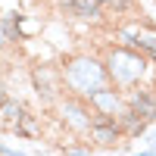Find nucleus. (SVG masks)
Segmentation results:
<instances>
[{"mask_svg": "<svg viewBox=\"0 0 156 156\" xmlns=\"http://www.w3.org/2000/svg\"><path fill=\"white\" fill-rule=\"evenodd\" d=\"M31 90H34V97L41 100V106H56V100L66 94L59 66L34 62V66H31Z\"/></svg>", "mask_w": 156, "mask_h": 156, "instance_id": "obj_4", "label": "nucleus"}, {"mask_svg": "<svg viewBox=\"0 0 156 156\" xmlns=\"http://www.w3.org/2000/svg\"><path fill=\"white\" fill-rule=\"evenodd\" d=\"M12 44H9V37H6V28H3V22H0V59H3V53L9 50Z\"/></svg>", "mask_w": 156, "mask_h": 156, "instance_id": "obj_16", "label": "nucleus"}, {"mask_svg": "<svg viewBox=\"0 0 156 156\" xmlns=\"http://www.w3.org/2000/svg\"><path fill=\"white\" fill-rule=\"evenodd\" d=\"M56 12L62 19H72V22L97 25L106 16V6H103L100 0H56Z\"/></svg>", "mask_w": 156, "mask_h": 156, "instance_id": "obj_8", "label": "nucleus"}, {"mask_svg": "<svg viewBox=\"0 0 156 156\" xmlns=\"http://www.w3.org/2000/svg\"><path fill=\"white\" fill-rule=\"evenodd\" d=\"M59 75H62V87L66 94H78V97H90L97 87L109 84V72L100 53L90 50H78L59 59Z\"/></svg>", "mask_w": 156, "mask_h": 156, "instance_id": "obj_2", "label": "nucleus"}, {"mask_svg": "<svg viewBox=\"0 0 156 156\" xmlns=\"http://www.w3.org/2000/svg\"><path fill=\"white\" fill-rule=\"evenodd\" d=\"M103 62H106V72H109V81L122 90H131L137 84H147L156 81V66L140 53L137 47H128V44H109L103 50Z\"/></svg>", "mask_w": 156, "mask_h": 156, "instance_id": "obj_1", "label": "nucleus"}, {"mask_svg": "<svg viewBox=\"0 0 156 156\" xmlns=\"http://www.w3.org/2000/svg\"><path fill=\"white\" fill-rule=\"evenodd\" d=\"M0 22H3V28H6L9 44H22V41H28V31L22 28V25H25V12H22V9H6L3 16H0Z\"/></svg>", "mask_w": 156, "mask_h": 156, "instance_id": "obj_12", "label": "nucleus"}, {"mask_svg": "<svg viewBox=\"0 0 156 156\" xmlns=\"http://www.w3.org/2000/svg\"><path fill=\"white\" fill-rule=\"evenodd\" d=\"M87 103L94 106V112H97V115H119V112L128 106V94H125L122 87H115V84L109 81V84L97 87L94 94L87 97Z\"/></svg>", "mask_w": 156, "mask_h": 156, "instance_id": "obj_9", "label": "nucleus"}, {"mask_svg": "<svg viewBox=\"0 0 156 156\" xmlns=\"http://www.w3.org/2000/svg\"><path fill=\"white\" fill-rule=\"evenodd\" d=\"M125 94H128V106L134 112H140L150 125H156V81L137 84L131 90H125Z\"/></svg>", "mask_w": 156, "mask_h": 156, "instance_id": "obj_10", "label": "nucleus"}, {"mask_svg": "<svg viewBox=\"0 0 156 156\" xmlns=\"http://www.w3.org/2000/svg\"><path fill=\"white\" fill-rule=\"evenodd\" d=\"M84 140H90V144L100 147V150L125 147V131H122V125H119V115H97Z\"/></svg>", "mask_w": 156, "mask_h": 156, "instance_id": "obj_7", "label": "nucleus"}, {"mask_svg": "<svg viewBox=\"0 0 156 156\" xmlns=\"http://www.w3.org/2000/svg\"><path fill=\"white\" fill-rule=\"evenodd\" d=\"M0 156H31V153H25V150H19V147H9V144L0 140Z\"/></svg>", "mask_w": 156, "mask_h": 156, "instance_id": "obj_15", "label": "nucleus"}, {"mask_svg": "<svg viewBox=\"0 0 156 156\" xmlns=\"http://www.w3.org/2000/svg\"><path fill=\"white\" fill-rule=\"evenodd\" d=\"M53 112H56V122L66 128L69 134H75V137H87L90 125L97 119V112L87 103V97H78V94H62L56 100Z\"/></svg>", "mask_w": 156, "mask_h": 156, "instance_id": "obj_3", "label": "nucleus"}, {"mask_svg": "<svg viewBox=\"0 0 156 156\" xmlns=\"http://www.w3.org/2000/svg\"><path fill=\"white\" fill-rule=\"evenodd\" d=\"M0 128L19 134V137H37V131H41L37 128V115H31L22 100H12V97L3 106V112H0Z\"/></svg>", "mask_w": 156, "mask_h": 156, "instance_id": "obj_6", "label": "nucleus"}, {"mask_svg": "<svg viewBox=\"0 0 156 156\" xmlns=\"http://www.w3.org/2000/svg\"><path fill=\"white\" fill-rule=\"evenodd\" d=\"M6 103H9V87L0 81V112H3V106H6Z\"/></svg>", "mask_w": 156, "mask_h": 156, "instance_id": "obj_17", "label": "nucleus"}, {"mask_svg": "<svg viewBox=\"0 0 156 156\" xmlns=\"http://www.w3.org/2000/svg\"><path fill=\"white\" fill-rule=\"evenodd\" d=\"M144 140H147V147H153V150H156V125L150 128V134H147Z\"/></svg>", "mask_w": 156, "mask_h": 156, "instance_id": "obj_18", "label": "nucleus"}, {"mask_svg": "<svg viewBox=\"0 0 156 156\" xmlns=\"http://www.w3.org/2000/svg\"><path fill=\"white\" fill-rule=\"evenodd\" d=\"M100 3H103V6H109V3H112V0H100Z\"/></svg>", "mask_w": 156, "mask_h": 156, "instance_id": "obj_19", "label": "nucleus"}, {"mask_svg": "<svg viewBox=\"0 0 156 156\" xmlns=\"http://www.w3.org/2000/svg\"><path fill=\"white\" fill-rule=\"evenodd\" d=\"M62 156H100V153H94V144H90V140H78V144L62 147Z\"/></svg>", "mask_w": 156, "mask_h": 156, "instance_id": "obj_13", "label": "nucleus"}, {"mask_svg": "<svg viewBox=\"0 0 156 156\" xmlns=\"http://www.w3.org/2000/svg\"><path fill=\"white\" fill-rule=\"evenodd\" d=\"M134 6H137V0H112L106 6V12H112V16H128Z\"/></svg>", "mask_w": 156, "mask_h": 156, "instance_id": "obj_14", "label": "nucleus"}, {"mask_svg": "<svg viewBox=\"0 0 156 156\" xmlns=\"http://www.w3.org/2000/svg\"><path fill=\"white\" fill-rule=\"evenodd\" d=\"M119 125H122V131H125V140H144V137L150 134V128H153L144 115L134 112L131 106H125V109L119 112Z\"/></svg>", "mask_w": 156, "mask_h": 156, "instance_id": "obj_11", "label": "nucleus"}, {"mask_svg": "<svg viewBox=\"0 0 156 156\" xmlns=\"http://www.w3.org/2000/svg\"><path fill=\"white\" fill-rule=\"evenodd\" d=\"M112 37L119 44L137 47L140 53L156 66V28H153V25H147V22H122V25H115Z\"/></svg>", "mask_w": 156, "mask_h": 156, "instance_id": "obj_5", "label": "nucleus"}]
</instances>
